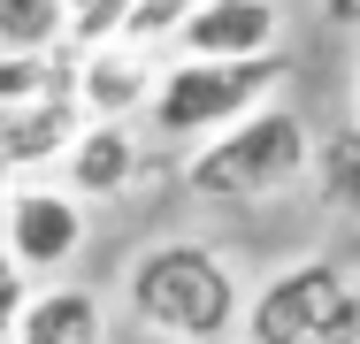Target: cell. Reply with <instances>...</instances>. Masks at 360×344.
<instances>
[{
    "label": "cell",
    "instance_id": "cell-11",
    "mask_svg": "<svg viewBox=\"0 0 360 344\" xmlns=\"http://www.w3.org/2000/svg\"><path fill=\"white\" fill-rule=\"evenodd\" d=\"M314 199L345 222H360V115L314 138Z\"/></svg>",
    "mask_w": 360,
    "mask_h": 344
},
{
    "label": "cell",
    "instance_id": "cell-4",
    "mask_svg": "<svg viewBox=\"0 0 360 344\" xmlns=\"http://www.w3.org/2000/svg\"><path fill=\"white\" fill-rule=\"evenodd\" d=\"M284 54H238V62H176L153 92V131L161 138H215L230 123H245L253 107H269V92L284 84Z\"/></svg>",
    "mask_w": 360,
    "mask_h": 344
},
{
    "label": "cell",
    "instance_id": "cell-12",
    "mask_svg": "<svg viewBox=\"0 0 360 344\" xmlns=\"http://www.w3.org/2000/svg\"><path fill=\"white\" fill-rule=\"evenodd\" d=\"M70 39V0H0V46L8 54H54Z\"/></svg>",
    "mask_w": 360,
    "mask_h": 344
},
{
    "label": "cell",
    "instance_id": "cell-17",
    "mask_svg": "<svg viewBox=\"0 0 360 344\" xmlns=\"http://www.w3.org/2000/svg\"><path fill=\"white\" fill-rule=\"evenodd\" d=\"M353 92H360V77H353Z\"/></svg>",
    "mask_w": 360,
    "mask_h": 344
},
{
    "label": "cell",
    "instance_id": "cell-7",
    "mask_svg": "<svg viewBox=\"0 0 360 344\" xmlns=\"http://www.w3.org/2000/svg\"><path fill=\"white\" fill-rule=\"evenodd\" d=\"M153 92H161V77L146 62L139 46H92L84 62H77V100H84V115L92 123H123L131 107H153Z\"/></svg>",
    "mask_w": 360,
    "mask_h": 344
},
{
    "label": "cell",
    "instance_id": "cell-16",
    "mask_svg": "<svg viewBox=\"0 0 360 344\" xmlns=\"http://www.w3.org/2000/svg\"><path fill=\"white\" fill-rule=\"evenodd\" d=\"M322 15H330L338 31H360V0H322Z\"/></svg>",
    "mask_w": 360,
    "mask_h": 344
},
{
    "label": "cell",
    "instance_id": "cell-2",
    "mask_svg": "<svg viewBox=\"0 0 360 344\" xmlns=\"http://www.w3.org/2000/svg\"><path fill=\"white\" fill-rule=\"evenodd\" d=\"M299 176H314V131L291 115V107H253L245 123L200 138L184 184L200 199H222V206H245V199H276L291 192Z\"/></svg>",
    "mask_w": 360,
    "mask_h": 344
},
{
    "label": "cell",
    "instance_id": "cell-14",
    "mask_svg": "<svg viewBox=\"0 0 360 344\" xmlns=\"http://www.w3.org/2000/svg\"><path fill=\"white\" fill-rule=\"evenodd\" d=\"M192 15H200V0H139V8H131V31H123V39H131V46H146V39H176Z\"/></svg>",
    "mask_w": 360,
    "mask_h": 344
},
{
    "label": "cell",
    "instance_id": "cell-10",
    "mask_svg": "<svg viewBox=\"0 0 360 344\" xmlns=\"http://www.w3.org/2000/svg\"><path fill=\"white\" fill-rule=\"evenodd\" d=\"M15 344H100V298L77 291V283L31 291L23 322H15Z\"/></svg>",
    "mask_w": 360,
    "mask_h": 344
},
{
    "label": "cell",
    "instance_id": "cell-6",
    "mask_svg": "<svg viewBox=\"0 0 360 344\" xmlns=\"http://www.w3.org/2000/svg\"><path fill=\"white\" fill-rule=\"evenodd\" d=\"M192 54L207 62H238V54H276L284 39V8L276 0H200V15L176 31Z\"/></svg>",
    "mask_w": 360,
    "mask_h": 344
},
{
    "label": "cell",
    "instance_id": "cell-15",
    "mask_svg": "<svg viewBox=\"0 0 360 344\" xmlns=\"http://www.w3.org/2000/svg\"><path fill=\"white\" fill-rule=\"evenodd\" d=\"M23 275L31 268L0 245V344H15V322H23V306H31V298H23Z\"/></svg>",
    "mask_w": 360,
    "mask_h": 344
},
{
    "label": "cell",
    "instance_id": "cell-1",
    "mask_svg": "<svg viewBox=\"0 0 360 344\" xmlns=\"http://www.w3.org/2000/svg\"><path fill=\"white\" fill-rule=\"evenodd\" d=\"M131 314L146 329L176 337V344H215L230 329H245V291H238V275H230L222 253L176 237V245L139 253V268H131Z\"/></svg>",
    "mask_w": 360,
    "mask_h": 344
},
{
    "label": "cell",
    "instance_id": "cell-9",
    "mask_svg": "<svg viewBox=\"0 0 360 344\" xmlns=\"http://www.w3.org/2000/svg\"><path fill=\"white\" fill-rule=\"evenodd\" d=\"M62 168H70V192L77 199H115L131 176H139V145L123 123H84L77 145L62 153Z\"/></svg>",
    "mask_w": 360,
    "mask_h": 344
},
{
    "label": "cell",
    "instance_id": "cell-5",
    "mask_svg": "<svg viewBox=\"0 0 360 344\" xmlns=\"http://www.w3.org/2000/svg\"><path fill=\"white\" fill-rule=\"evenodd\" d=\"M0 245H8L31 275L70 268L77 245H84V206H77V192L15 184V192H8V206H0Z\"/></svg>",
    "mask_w": 360,
    "mask_h": 344
},
{
    "label": "cell",
    "instance_id": "cell-3",
    "mask_svg": "<svg viewBox=\"0 0 360 344\" xmlns=\"http://www.w3.org/2000/svg\"><path fill=\"white\" fill-rule=\"evenodd\" d=\"M245 344H360V275L338 260H291L245 298Z\"/></svg>",
    "mask_w": 360,
    "mask_h": 344
},
{
    "label": "cell",
    "instance_id": "cell-8",
    "mask_svg": "<svg viewBox=\"0 0 360 344\" xmlns=\"http://www.w3.org/2000/svg\"><path fill=\"white\" fill-rule=\"evenodd\" d=\"M77 131H84V100H77V92L0 107V168H31V161H46V153H70Z\"/></svg>",
    "mask_w": 360,
    "mask_h": 344
},
{
    "label": "cell",
    "instance_id": "cell-13",
    "mask_svg": "<svg viewBox=\"0 0 360 344\" xmlns=\"http://www.w3.org/2000/svg\"><path fill=\"white\" fill-rule=\"evenodd\" d=\"M131 8L139 0H70V39L77 46H108L131 31Z\"/></svg>",
    "mask_w": 360,
    "mask_h": 344
}]
</instances>
